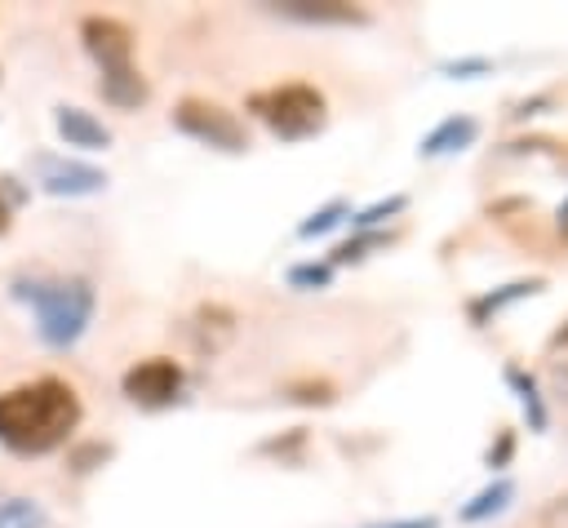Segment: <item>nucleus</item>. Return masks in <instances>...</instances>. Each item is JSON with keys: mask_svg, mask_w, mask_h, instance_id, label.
I'll use <instances>...</instances> for the list:
<instances>
[{"mask_svg": "<svg viewBox=\"0 0 568 528\" xmlns=\"http://www.w3.org/2000/svg\"><path fill=\"white\" fill-rule=\"evenodd\" d=\"M22 297L36 311V328L49 346H75L93 319V284L71 275V280H49V284H31L22 288Z\"/></svg>", "mask_w": 568, "mask_h": 528, "instance_id": "nucleus-3", "label": "nucleus"}, {"mask_svg": "<svg viewBox=\"0 0 568 528\" xmlns=\"http://www.w3.org/2000/svg\"><path fill=\"white\" fill-rule=\"evenodd\" d=\"M377 528H439V519L422 515V519H399V524H377Z\"/></svg>", "mask_w": 568, "mask_h": 528, "instance_id": "nucleus-20", "label": "nucleus"}, {"mask_svg": "<svg viewBox=\"0 0 568 528\" xmlns=\"http://www.w3.org/2000/svg\"><path fill=\"white\" fill-rule=\"evenodd\" d=\"M408 204V195H390V200H382V204H373V209H364L355 222L359 226H373V222H382V217H390V213H399Z\"/></svg>", "mask_w": 568, "mask_h": 528, "instance_id": "nucleus-18", "label": "nucleus"}, {"mask_svg": "<svg viewBox=\"0 0 568 528\" xmlns=\"http://www.w3.org/2000/svg\"><path fill=\"white\" fill-rule=\"evenodd\" d=\"M506 382L519 390V404H524V413H528L532 430H546V404H541V390H537V382H532L524 368H506Z\"/></svg>", "mask_w": 568, "mask_h": 528, "instance_id": "nucleus-12", "label": "nucleus"}, {"mask_svg": "<svg viewBox=\"0 0 568 528\" xmlns=\"http://www.w3.org/2000/svg\"><path fill=\"white\" fill-rule=\"evenodd\" d=\"M182 386H186V373H182V364L169 359V355L138 359V364L120 377V390H124L133 404H142V408H164V404H173V399L182 395Z\"/></svg>", "mask_w": 568, "mask_h": 528, "instance_id": "nucleus-6", "label": "nucleus"}, {"mask_svg": "<svg viewBox=\"0 0 568 528\" xmlns=\"http://www.w3.org/2000/svg\"><path fill=\"white\" fill-rule=\"evenodd\" d=\"M80 417H84L80 395L62 377H36L0 390V444L22 457L62 448L80 426Z\"/></svg>", "mask_w": 568, "mask_h": 528, "instance_id": "nucleus-1", "label": "nucleus"}, {"mask_svg": "<svg viewBox=\"0 0 568 528\" xmlns=\"http://www.w3.org/2000/svg\"><path fill=\"white\" fill-rule=\"evenodd\" d=\"M4 231H9V204L0 200V235H4Z\"/></svg>", "mask_w": 568, "mask_h": 528, "instance_id": "nucleus-22", "label": "nucleus"}, {"mask_svg": "<svg viewBox=\"0 0 568 528\" xmlns=\"http://www.w3.org/2000/svg\"><path fill=\"white\" fill-rule=\"evenodd\" d=\"M248 111L284 142H297V138H311L324 129L328 120V102L315 84L306 80H288V84H271V89H257L248 93Z\"/></svg>", "mask_w": 568, "mask_h": 528, "instance_id": "nucleus-4", "label": "nucleus"}, {"mask_svg": "<svg viewBox=\"0 0 568 528\" xmlns=\"http://www.w3.org/2000/svg\"><path fill=\"white\" fill-rule=\"evenodd\" d=\"M479 138V120L475 115H448L435 133H426L422 142V155H444V151H462Z\"/></svg>", "mask_w": 568, "mask_h": 528, "instance_id": "nucleus-10", "label": "nucleus"}, {"mask_svg": "<svg viewBox=\"0 0 568 528\" xmlns=\"http://www.w3.org/2000/svg\"><path fill=\"white\" fill-rule=\"evenodd\" d=\"M53 124H58V133L67 138V146H84V151H102V146L111 142V129H106L102 120H93L89 111H80V106H58V115H53Z\"/></svg>", "mask_w": 568, "mask_h": 528, "instance_id": "nucleus-8", "label": "nucleus"}, {"mask_svg": "<svg viewBox=\"0 0 568 528\" xmlns=\"http://www.w3.org/2000/svg\"><path fill=\"white\" fill-rule=\"evenodd\" d=\"M284 399H293V404H333L337 390L324 377H306V382H288L284 386Z\"/></svg>", "mask_w": 568, "mask_h": 528, "instance_id": "nucleus-15", "label": "nucleus"}, {"mask_svg": "<svg viewBox=\"0 0 568 528\" xmlns=\"http://www.w3.org/2000/svg\"><path fill=\"white\" fill-rule=\"evenodd\" d=\"M328 280H333V266L328 262H320V266L306 262V266H293L288 271V284H297V288H324Z\"/></svg>", "mask_w": 568, "mask_h": 528, "instance_id": "nucleus-17", "label": "nucleus"}, {"mask_svg": "<svg viewBox=\"0 0 568 528\" xmlns=\"http://www.w3.org/2000/svg\"><path fill=\"white\" fill-rule=\"evenodd\" d=\"M510 457V435H501V444H497V453H488V466H501Z\"/></svg>", "mask_w": 568, "mask_h": 528, "instance_id": "nucleus-21", "label": "nucleus"}, {"mask_svg": "<svg viewBox=\"0 0 568 528\" xmlns=\"http://www.w3.org/2000/svg\"><path fill=\"white\" fill-rule=\"evenodd\" d=\"M271 9L297 22H364L368 18L359 4H342V0H280Z\"/></svg>", "mask_w": 568, "mask_h": 528, "instance_id": "nucleus-9", "label": "nucleus"}, {"mask_svg": "<svg viewBox=\"0 0 568 528\" xmlns=\"http://www.w3.org/2000/svg\"><path fill=\"white\" fill-rule=\"evenodd\" d=\"M541 288V280H515V284H506L501 293H488V297H479L475 306H470V315L475 319H484L488 311H501L506 302H515V297H528V293H537Z\"/></svg>", "mask_w": 568, "mask_h": 528, "instance_id": "nucleus-14", "label": "nucleus"}, {"mask_svg": "<svg viewBox=\"0 0 568 528\" xmlns=\"http://www.w3.org/2000/svg\"><path fill=\"white\" fill-rule=\"evenodd\" d=\"M346 213H351V209H346V200H333V204H324L320 213H311V217L297 226V235H302V240H311V235H324V231H333V226H337Z\"/></svg>", "mask_w": 568, "mask_h": 528, "instance_id": "nucleus-16", "label": "nucleus"}, {"mask_svg": "<svg viewBox=\"0 0 568 528\" xmlns=\"http://www.w3.org/2000/svg\"><path fill=\"white\" fill-rule=\"evenodd\" d=\"M382 240H386V235H359V240H351V244L337 248V262H359L364 248H373V244H382Z\"/></svg>", "mask_w": 568, "mask_h": 528, "instance_id": "nucleus-19", "label": "nucleus"}, {"mask_svg": "<svg viewBox=\"0 0 568 528\" xmlns=\"http://www.w3.org/2000/svg\"><path fill=\"white\" fill-rule=\"evenodd\" d=\"M0 528H44V510L27 497H4L0 501Z\"/></svg>", "mask_w": 568, "mask_h": 528, "instance_id": "nucleus-13", "label": "nucleus"}, {"mask_svg": "<svg viewBox=\"0 0 568 528\" xmlns=\"http://www.w3.org/2000/svg\"><path fill=\"white\" fill-rule=\"evenodd\" d=\"M36 177L49 195H93L106 186V173L80 160H62V155H40L36 160Z\"/></svg>", "mask_w": 568, "mask_h": 528, "instance_id": "nucleus-7", "label": "nucleus"}, {"mask_svg": "<svg viewBox=\"0 0 568 528\" xmlns=\"http://www.w3.org/2000/svg\"><path fill=\"white\" fill-rule=\"evenodd\" d=\"M80 35H84V49L93 53V62L102 67V98L120 111L142 106L151 89H146V75L133 67V31L120 18L89 13L80 22Z\"/></svg>", "mask_w": 568, "mask_h": 528, "instance_id": "nucleus-2", "label": "nucleus"}, {"mask_svg": "<svg viewBox=\"0 0 568 528\" xmlns=\"http://www.w3.org/2000/svg\"><path fill=\"white\" fill-rule=\"evenodd\" d=\"M510 497H515V484H510V479H497V484H488L484 493H475V497H470V501L457 510V519H462V524H479V519L497 515V510H501Z\"/></svg>", "mask_w": 568, "mask_h": 528, "instance_id": "nucleus-11", "label": "nucleus"}, {"mask_svg": "<svg viewBox=\"0 0 568 528\" xmlns=\"http://www.w3.org/2000/svg\"><path fill=\"white\" fill-rule=\"evenodd\" d=\"M173 124L204 142V146H217V151H244L248 146V129L235 111H226L222 102H209V98H182L173 106Z\"/></svg>", "mask_w": 568, "mask_h": 528, "instance_id": "nucleus-5", "label": "nucleus"}]
</instances>
